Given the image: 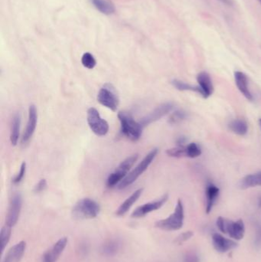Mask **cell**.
<instances>
[{
	"mask_svg": "<svg viewBox=\"0 0 261 262\" xmlns=\"http://www.w3.org/2000/svg\"><path fill=\"white\" fill-rule=\"evenodd\" d=\"M21 126V116L16 114L12 120L11 132H10V142L13 146H16L19 142Z\"/></svg>",
	"mask_w": 261,
	"mask_h": 262,
	"instance_id": "7402d4cb",
	"label": "cell"
},
{
	"mask_svg": "<svg viewBox=\"0 0 261 262\" xmlns=\"http://www.w3.org/2000/svg\"><path fill=\"white\" fill-rule=\"evenodd\" d=\"M240 189H247L253 187L261 186V171L247 175L239 182Z\"/></svg>",
	"mask_w": 261,
	"mask_h": 262,
	"instance_id": "44dd1931",
	"label": "cell"
},
{
	"mask_svg": "<svg viewBox=\"0 0 261 262\" xmlns=\"http://www.w3.org/2000/svg\"><path fill=\"white\" fill-rule=\"evenodd\" d=\"M186 142V139L183 137H181V138H178V141H177V145L180 146V147H182V146L184 145V144Z\"/></svg>",
	"mask_w": 261,
	"mask_h": 262,
	"instance_id": "8d00e7d4",
	"label": "cell"
},
{
	"mask_svg": "<svg viewBox=\"0 0 261 262\" xmlns=\"http://www.w3.org/2000/svg\"><path fill=\"white\" fill-rule=\"evenodd\" d=\"M144 189H139L136 190L130 196L128 197L116 210V215L118 216H123L130 210L131 207L134 206V203L140 199L142 195Z\"/></svg>",
	"mask_w": 261,
	"mask_h": 262,
	"instance_id": "d6986e66",
	"label": "cell"
},
{
	"mask_svg": "<svg viewBox=\"0 0 261 262\" xmlns=\"http://www.w3.org/2000/svg\"><path fill=\"white\" fill-rule=\"evenodd\" d=\"M187 118L186 112L182 110H175L171 114L169 118V123L170 124H178Z\"/></svg>",
	"mask_w": 261,
	"mask_h": 262,
	"instance_id": "83f0119b",
	"label": "cell"
},
{
	"mask_svg": "<svg viewBox=\"0 0 261 262\" xmlns=\"http://www.w3.org/2000/svg\"><path fill=\"white\" fill-rule=\"evenodd\" d=\"M172 85L174 88H176L178 91H194L198 93L199 95H202V91L199 86H194V85H190L186 82H182V81L178 80V79H174L172 81Z\"/></svg>",
	"mask_w": 261,
	"mask_h": 262,
	"instance_id": "d4e9b609",
	"label": "cell"
},
{
	"mask_svg": "<svg viewBox=\"0 0 261 262\" xmlns=\"http://www.w3.org/2000/svg\"><path fill=\"white\" fill-rule=\"evenodd\" d=\"M94 7L103 14L111 15L115 12V7L110 0H91Z\"/></svg>",
	"mask_w": 261,
	"mask_h": 262,
	"instance_id": "cb8c5ba5",
	"label": "cell"
},
{
	"mask_svg": "<svg viewBox=\"0 0 261 262\" xmlns=\"http://www.w3.org/2000/svg\"><path fill=\"white\" fill-rule=\"evenodd\" d=\"M168 200H169V195L165 194L159 200L150 202V203H146L143 206H140L133 212L131 216H132V218H135V219L144 217L147 215L150 214V213H153V212L161 209L164 206L165 203L168 201Z\"/></svg>",
	"mask_w": 261,
	"mask_h": 262,
	"instance_id": "30bf717a",
	"label": "cell"
},
{
	"mask_svg": "<svg viewBox=\"0 0 261 262\" xmlns=\"http://www.w3.org/2000/svg\"><path fill=\"white\" fill-rule=\"evenodd\" d=\"M182 262H200V257L196 253H188V254H185Z\"/></svg>",
	"mask_w": 261,
	"mask_h": 262,
	"instance_id": "e575fe53",
	"label": "cell"
},
{
	"mask_svg": "<svg viewBox=\"0 0 261 262\" xmlns=\"http://www.w3.org/2000/svg\"><path fill=\"white\" fill-rule=\"evenodd\" d=\"M26 163L23 162L22 163L21 166H20V170H19L18 174L15 176L14 179H13V184H19L23 181V178L26 176Z\"/></svg>",
	"mask_w": 261,
	"mask_h": 262,
	"instance_id": "4dcf8cb0",
	"label": "cell"
},
{
	"mask_svg": "<svg viewBox=\"0 0 261 262\" xmlns=\"http://www.w3.org/2000/svg\"><path fill=\"white\" fill-rule=\"evenodd\" d=\"M82 63L84 67L88 69H93L97 64V61L94 55L90 52H86L83 54L82 58Z\"/></svg>",
	"mask_w": 261,
	"mask_h": 262,
	"instance_id": "f546056e",
	"label": "cell"
},
{
	"mask_svg": "<svg viewBox=\"0 0 261 262\" xmlns=\"http://www.w3.org/2000/svg\"><path fill=\"white\" fill-rule=\"evenodd\" d=\"M12 227L10 226H4L1 229V233H0V240H1V250L2 252H4L6 247L8 245L9 241L10 240V237L12 235Z\"/></svg>",
	"mask_w": 261,
	"mask_h": 262,
	"instance_id": "484cf974",
	"label": "cell"
},
{
	"mask_svg": "<svg viewBox=\"0 0 261 262\" xmlns=\"http://www.w3.org/2000/svg\"><path fill=\"white\" fill-rule=\"evenodd\" d=\"M259 125H260V127H261V118L259 119Z\"/></svg>",
	"mask_w": 261,
	"mask_h": 262,
	"instance_id": "f35d334b",
	"label": "cell"
},
{
	"mask_svg": "<svg viewBox=\"0 0 261 262\" xmlns=\"http://www.w3.org/2000/svg\"><path fill=\"white\" fill-rule=\"evenodd\" d=\"M222 2L225 3V4H227L228 3V0H222Z\"/></svg>",
	"mask_w": 261,
	"mask_h": 262,
	"instance_id": "74e56055",
	"label": "cell"
},
{
	"mask_svg": "<svg viewBox=\"0 0 261 262\" xmlns=\"http://www.w3.org/2000/svg\"><path fill=\"white\" fill-rule=\"evenodd\" d=\"M69 240L66 237L60 238L53 246L45 251L42 256V262H57L59 257L62 254L67 246Z\"/></svg>",
	"mask_w": 261,
	"mask_h": 262,
	"instance_id": "7c38bea8",
	"label": "cell"
},
{
	"mask_svg": "<svg viewBox=\"0 0 261 262\" xmlns=\"http://www.w3.org/2000/svg\"><path fill=\"white\" fill-rule=\"evenodd\" d=\"M212 244L214 248L218 252L226 253L237 247V244L234 240L225 238L219 233H214L212 235Z\"/></svg>",
	"mask_w": 261,
	"mask_h": 262,
	"instance_id": "4fadbf2b",
	"label": "cell"
},
{
	"mask_svg": "<svg viewBox=\"0 0 261 262\" xmlns=\"http://www.w3.org/2000/svg\"><path fill=\"white\" fill-rule=\"evenodd\" d=\"M184 219L183 203L182 200H178L173 213L169 217L156 222V227L164 231H178L183 226Z\"/></svg>",
	"mask_w": 261,
	"mask_h": 262,
	"instance_id": "3957f363",
	"label": "cell"
},
{
	"mask_svg": "<svg viewBox=\"0 0 261 262\" xmlns=\"http://www.w3.org/2000/svg\"><path fill=\"white\" fill-rule=\"evenodd\" d=\"M217 227L220 232L229 235L234 240L242 239L245 234V226L241 219L237 221L229 220L223 217H218L216 222Z\"/></svg>",
	"mask_w": 261,
	"mask_h": 262,
	"instance_id": "5b68a950",
	"label": "cell"
},
{
	"mask_svg": "<svg viewBox=\"0 0 261 262\" xmlns=\"http://www.w3.org/2000/svg\"><path fill=\"white\" fill-rule=\"evenodd\" d=\"M194 235V233L191 231H188V232H183V233L181 234V235H178L176 239H175V243L180 245V244H182L183 242H185V241L189 240L191 237Z\"/></svg>",
	"mask_w": 261,
	"mask_h": 262,
	"instance_id": "1f68e13d",
	"label": "cell"
},
{
	"mask_svg": "<svg viewBox=\"0 0 261 262\" xmlns=\"http://www.w3.org/2000/svg\"><path fill=\"white\" fill-rule=\"evenodd\" d=\"M228 127L233 133L239 135V136H244L247 135V131H248L247 122L243 119H235V120H231L228 125Z\"/></svg>",
	"mask_w": 261,
	"mask_h": 262,
	"instance_id": "603a6c76",
	"label": "cell"
},
{
	"mask_svg": "<svg viewBox=\"0 0 261 262\" xmlns=\"http://www.w3.org/2000/svg\"><path fill=\"white\" fill-rule=\"evenodd\" d=\"M185 151H186V157L188 158H196L202 155V149L196 143H191L188 145L185 146Z\"/></svg>",
	"mask_w": 261,
	"mask_h": 262,
	"instance_id": "4316f807",
	"label": "cell"
},
{
	"mask_svg": "<svg viewBox=\"0 0 261 262\" xmlns=\"http://www.w3.org/2000/svg\"><path fill=\"white\" fill-rule=\"evenodd\" d=\"M197 82L202 91V96L208 98L213 94L214 86L209 74L206 72H202L198 75Z\"/></svg>",
	"mask_w": 261,
	"mask_h": 262,
	"instance_id": "9a60e30c",
	"label": "cell"
},
{
	"mask_svg": "<svg viewBox=\"0 0 261 262\" xmlns=\"http://www.w3.org/2000/svg\"><path fill=\"white\" fill-rule=\"evenodd\" d=\"M37 122H38V114H37L36 107L32 104L29 106L27 126H26V130L23 135V139H22V143L23 144H27L33 136L35 129H36Z\"/></svg>",
	"mask_w": 261,
	"mask_h": 262,
	"instance_id": "5bb4252c",
	"label": "cell"
},
{
	"mask_svg": "<svg viewBox=\"0 0 261 262\" xmlns=\"http://www.w3.org/2000/svg\"><path fill=\"white\" fill-rule=\"evenodd\" d=\"M120 122L121 133L130 141L136 142L142 137L144 126L140 122L136 121L133 116L128 112L120 111L117 114Z\"/></svg>",
	"mask_w": 261,
	"mask_h": 262,
	"instance_id": "6da1fadb",
	"label": "cell"
},
{
	"mask_svg": "<svg viewBox=\"0 0 261 262\" xmlns=\"http://www.w3.org/2000/svg\"><path fill=\"white\" fill-rule=\"evenodd\" d=\"M174 108L173 103L167 102L165 104H161L159 107H156L153 111H152L150 114H147L146 117H144L142 120H140V123H141L144 127L148 126L150 123H154L157 120H160L162 117L167 115L169 113H170Z\"/></svg>",
	"mask_w": 261,
	"mask_h": 262,
	"instance_id": "8fae6325",
	"label": "cell"
},
{
	"mask_svg": "<svg viewBox=\"0 0 261 262\" xmlns=\"http://www.w3.org/2000/svg\"><path fill=\"white\" fill-rule=\"evenodd\" d=\"M234 80L240 92L249 101H253V97L248 86V79L244 72H234Z\"/></svg>",
	"mask_w": 261,
	"mask_h": 262,
	"instance_id": "e0dca14e",
	"label": "cell"
},
{
	"mask_svg": "<svg viewBox=\"0 0 261 262\" xmlns=\"http://www.w3.org/2000/svg\"><path fill=\"white\" fill-rule=\"evenodd\" d=\"M26 249V242L24 241L17 243L7 251L3 262H20Z\"/></svg>",
	"mask_w": 261,
	"mask_h": 262,
	"instance_id": "2e32d148",
	"label": "cell"
},
{
	"mask_svg": "<svg viewBox=\"0 0 261 262\" xmlns=\"http://www.w3.org/2000/svg\"><path fill=\"white\" fill-rule=\"evenodd\" d=\"M253 244H254V246L256 248H261V226H259V225H257L256 227V233H255Z\"/></svg>",
	"mask_w": 261,
	"mask_h": 262,
	"instance_id": "836d02e7",
	"label": "cell"
},
{
	"mask_svg": "<svg viewBox=\"0 0 261 262\" xmlns=\"http://www.w3.org/2000/svg\"><path fill=\"white\" fill-rule=\"evenodd\" d=\"M88 250H89V248H88V245L87 243L84 242L79 245L80 254L85 255L88 253Z\"/></svg>",
	"mask_w": 261,
	"mask_h": 262,
	"instance_id": "d590c367",
	"label": "cell"
},
{
	"mask_svg": "<svg viewBox=\"0 0 261 262\" xmlns=\"http://www.w3.org/2000/svg\"><path fill=\"white\" fill-rule=\"evenodd\" d=\"M47 187V181L45 179H40L39 182L34 187V192L35 193H40L43 192Z\"/></svg>",
	"mask_w": 261,
	"mask_h": 262,
	"instance_id": "d6a6232c",
	"label": "cell"
},
{
	"mask_svg": "<svg viewBox=\"0 0 261 262\" xmlns=\"http://www.w3.org/2000/svg\"><path fill=\"white\" fill-rule=\"evenodd\" d=\"M158 152H159V150H158L157 148L153 149V150L144 157V160L140 162L130 173H128L126 178L118 185V189H126V187L132 185V184L148 169L149 166L153 163V160H155L156 156H157Z\"/></svg>",
	"mask_w": 261,
	"mask_h": 262,
	"instance_id": "277c9868",
	"label": "cell"
},
{
	"mask_svg": "<svg viewBox=\"0 0 261 262\" xmlns=\"http://www.w3.org/2000/svg\"><path fill=\"white\" fill-rule=\"evenodd\" d=\"M166 154L169 157H175V158H182L186 157V151H185V146H177L174 148L168 149Z\"/></svg>",
	"mask_w": 261,
	"mask_h": 262,
	"instance_id": "f1b7e54d",
	"label": "cell"
},
{
	"mask_svg": "<svg viewBox=\"0 0 261 262\" xmlns=\"http://www.w3.org/2000/svg\"><path fill=\"white\" fill-rule=\"evenodd\" d=\"M258 1H259V2L261 4V0H258Z\"/></svg>",
	"mask_w": 261,
	"mask_h": 262,
	"instance_id": "ab89813d",
	"label": "cell"
},
{
	"mask_svg": "<svg viewBox=\"0 0 261 262\" xmlns=\"http://www.w3.org/2000/svg\"><path fill=\"white\" fill-rule=\"evenodd\" d=\"M139 155L137 154H134L130 157L125 159L119 165L114 172L109 175L107 179V185L110 188L119 185L123 179L127 176L128 173L131 170L136 162L138 160Z\"/></svg>",
	"mask_w": 261,
	"mask_h": 262,
	"instance_id": "8992f818",
	"label": "cell"
},
{
	"mask_svg": "<svg viewBox=\"0 0 261 262\" xmlns=\"http://www.w3.org/2000/svg\"><path fill=\"white\" fill-rule=\"evenodd\" d=\"M97 101L101 105L116 111L119 104V98L114 87L111 84H105L97 94Z\"/></svg>",
	"mask_w": 261,
	"mask_h": 262,
	"instance_id": "52a82bcc",
	"label": "cell"
},
{
	"mask_svg": "<svg viewBox=\"0 0 261 262\" xmlns=\"http://www.w3.org/2000/svg\"><path fill=\"white\" fill-rule=\"evenodd\" d=\"M22 207H23V196L19 192L15 193L10 199L8 212L6 218V225L10 227L16 226L21 213Z\"/></svg>",
	"mask_w": 261,
	"mask_h": 262,
	"instance_id": "9c48e42d",
	"label": "cell"
},
{
	"mask_svg": "<svg viewBox=\"0 0 261 262\" xmlns=\"http://www.w3.org/2000/svg\"><path fill=\"white\" fill-rule=\"evenodd\" d=\"M87 120L90 129L97 136L104 137L108 133V123L107 120L100 117L98 110L94 107L88 109L87 113Z\"/></svg>",
	"mask_w": 261,
	"mask_h": 262,
	"instance_id": "ba28073f",
	"label": "cell"
},
{
	"mask_svg": "<svg viewBox=\"0 0 261 262\" xmlns=\"http://www.w3.org/2000/svg\"><path fill=\"white\" fill-rule=\"evenodd\" d=\"M220 189L215 184L212 182H209L206 185V213L209 214L212 212L214 206L218 200V196H219Z\"/></svg>",
	"mask_w": 261,
	"mask_h": 262,
	"instance_id": "ac0fdd59",
	"label": "cell"
},
{
	"mask_svg": "<svg viewBox=\"0 0 261 262\" xmlns=\"http://www.w3.org/2000/svg\"><path fill=\"white\" fill-rule=\"evenodd\" d=\"M100 212V205L89 198L79 200L72 210V216L77 220L94 219Z\"/></svg>",
	"mask_w": 261,
	"mask_h": 262,
	"instance_id": "7a4b0ae2",
	"label": "cell"
},
{
	"mask_svg": "<svg viewBox=\"0 0 261 262\" xmlns=\"http://www.w3.org/2000/svg\"><path fill=\"white\" fill-rule=\"evenodd\" d=\"M120 248H121V241L118 238H112L107 240L103 244L100 251L104 255L110 257L117 254Z\"/></svg>",
	"mask_w": 261,
	"mask_h": 262,
	"instance_id": "ffe728a7",
	"label": "cell"
}]
</instances>
